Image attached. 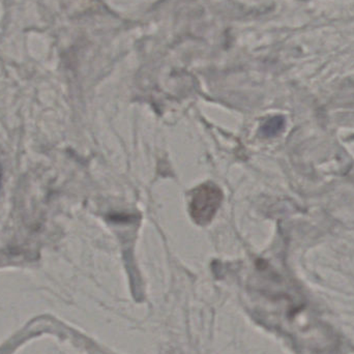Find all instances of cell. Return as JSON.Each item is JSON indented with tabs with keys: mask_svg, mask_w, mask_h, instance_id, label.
I'll use <instances>...</instances> for the list:
<instances>
[{
	"mask_svg": "<svg viewBox=\"0 0 354 354\" xmlns=\"http://www.w3.org/2000/svg\"><path fill=\"white\" fill-rule=\"evenodd\" d=\"M1 177H2V168H1V164H0V185H1Z\"/></svg>",
	"mask_w": 354,
	"mask_h": 354,
	"instance_id": "3957f363",
	"label": "cell"
},
{
	"mask_svg": "<svg viewBox=\"0 0 354 354\" xmlns=\"http://www.w3.org/2000/svg\"><path fill=\"white\" fill-rule=\"evenodd\" d=\"M222 193L212 183L200 185L194 192L191 201V214L200 225L210 222L222 201Z\"/></svg>",
	"mask_w": 354,
	"mask_h": 354,
	"instance_id": "6da1fadb",
	"label": "cell"
},
{
	"mask_svg": "<svg viewBox=\"0 0 354 354\" xmlns=\"http://www.w3.org/2000/svg\"><path fill=\"white\" fill-rule=\"evenodd\" d=\"M284 126V118H281V116H276V118H270L264 124V126L262 127V132L266 136H274L283 130Z\"/></svg>",
	"mask_w": 354,
	"mask_h": 354,
	"instance_id": "7a4b0ae2",
	"label": "cell"
}]
</instances>
